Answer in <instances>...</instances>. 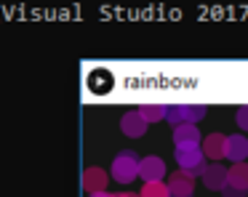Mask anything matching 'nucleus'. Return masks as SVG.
<instances>
[{"label": "nucleus", "mask_w": 248, "mask_h": 197, "mask_svg": "<svg viewBox=\"0 0 248 197\" xmlns=\"http://www.w3.org/2000/svg\"><path fill=\"white\" fill-rule=\"evenodd\" d=\"M203 115H205L203 104H168V109H166V120L171 122L173 128L195 125V122L203 120Z\"/></svg>", "instance_id": "f257e3e1"}, {"label": "nucleus", "mask_w": 248, "mask_h": 197, "mask_svg": "<svg viewBox=\"0 0 248 197\" xmlns=\"http://www.w3.org/2000/svg\"><path fill=\"white\" fill-rule=\"evenodd\" d=\"M176 165L179 170L189 176H203L205 173V154H203V147H176Z\"/></svg>", "instance_id": "f03ea898"}, {"label": "nucleus", "mask_w": 248, "mask_h": 197, "mask_svg": "<svg viewBox=\"0 0 248 197\" xmlns=\"http://www.w3.org/2000/svg\"><path fill=\"white\" fill-rule=\"evenodd\" d=\"M139 165H141L139 154L131 152V149H123L112 160V179L120 181V184H128V181H134L139 176Z\"/></svg>", "instance_id": "7ed1b4c3"}, {"label": "nucleus", "mask_w": 248, "mask_h": 197, "mask_svg": "<svg viewBox=\"0 0 248 197\" xmlns=\"http://www.w3.org/2000/svg\"><path fill=\"white\" fill-rule=\"evenodd\" d=\"M163 176H166V163H163L160 157L150 154V157H144V160H141V165H139V179H144V184H152V181H160Z\"/></svg>", "instance_id": "20e7f679"}, {"label": "nucleus", "mask_w": 248, "mask_h": 197, "mask_svg": "<svg viewBox=\"0 0 248 197\" xmlns=\"http://www.w3.org/2000/svg\"><path fill=\"white\" fill-rule=\"evenodd\" d=\"M195 189V176L184 173V170H176V173L168 179V192L171 197H192Z\"/></svg>", "instance_id": "39448f33"}, {"label": "nucleus", "mask_w": 248, "mask_h": 197, "mask_svg": "<svg viewBox=\"0 0 248 197\" xmlns=\"http://www.w3.org/2000/svg\"><path fill=\"white\" fill-rule=\"evenodd\" d=\"M203 154H205V160H214V163L227 157V136L224 133H211V136H205Z\"/></svg>", "instance_id": "423d86ee"}, {"label": "nucleus", "mask_w": 248, "mask_h": 197, "mask_svg": "<svg viewBox=\"0 0 248 197\" xmlns=\"http://www.w3.org/2000/svg\"><path fill=\"white\" fill-rule=\"evenodd\" d=\"M120 131L131 138H139V136H144V131H147V120L139 115V109L125 112L123 120H120Z\"/></svg>", "instance_id": "0eeeda50"}, {"label": "nucleus", "mask_w": 248, "mask_h": 197, "mask_svg": "<svg viewBox=\"0 0 248 197\" xmlns=\"http://www.w3.org/2000/svg\"><path fill=\"white\" fill-rule=\"evenodd\" d=\"M107 173H104L102 168H86L83 170V189L88 192V195H99V192H104V186H107Z\"/></svg>", "instance_id": "6e6552de"}, {"label": "nucleus", "mask_w": 248, "mask_h": 197, "mask_svg": "<svg viewBox=\"0 0 248 197\" xmlns=\"http://www.w3.org/2000/svg\"><path fill=\"white\" fill-rule=\"evenodd\" d=\"M203 184L208 189H224L227 186V168L221 163H211L203 173Z\"/></svg>", "instance_id": "1a4fd4ad"}, {"label": "nucleus", "mask_w": 248, "mask_h": 197, "mask_svg": "<svg viewBox=\"0 0 248 197\" xmlns=\"http://www.w3.org/2000/svg\"><path fill=\"white\" fill-rule=\"evenodd\" d=\"M173 144H176V147H200L198 125H179V128H173Z\"/></svg>", "instance_id": "9d476101"}, {"label": "nucleus", "mask_w": 248, "mask_h": 197, "mask_svg": "<svg viewBox=\"0 0 248 197\" xmlns=\"http://www.w3.org/2000/svg\"><path fill=\"white\" fill-rule=\"evenodd\" d=\"M227 157L232 163H243L248 157V138L246 136H227Z\"/></svg>", "instance_id": "9b49d317"}, {"label": "nucleus", "mask_w": 248, "mask_h": 197, "mask_svg": "<svg viewBox=\"0 0 248 197\" xmlns=\"http://www.w3.org/2000/svg\"><path fill=\"white\" fill-rule=\"evenodd\" d=\"M227 184L246 192L248 189V163H232V168L227 170Z\"/></svg>", "instance_id": "f8f14e48"}, {"label": "nucleus", "mask_w": 248, "mask_h": 197, "mask_svg": "<svg viewBox=\"0 0 248 197\" xmlns=\"http://www.w3.org/2000/svg\"><path fill=\"white\" fill-rule=\"evenodd\" d=\"M166 109H168V104H141L139 115L147 122H157V120H166Z\"/></svg>", "instance_id": "ddd939ff"}, {"label": "nucleus", "mask_w": 248, "mask_h": 197, "mask_svg": "<svg viewBox=\"0 0 248 197\" xmlns=\"http://www.w3.org/2000/svg\"><path fill=\"white\" fill-rule=\"evenodd\" d=\"M141 197H171V192H168V184H163V181H152V184L141 186Z\"/></svg>", "instance_id": "4468645a"}, {"label": "nucleus", "mask_w": 248, "mask_h": 197, "mask_svg": "<svg viewBox=\"0 0 248 197\" xmlns=\"http://www.w3.org/2000/svg\"><path fill=\"white\" fill-rule=\"evenodd\" d=\"M235 120H237V125H240L243 131H248V104L237 106V112H235Z\"/></svg>", "instance_id": "2eb2a0df"}, {"label": "nucleus", "mask_w": 248, "mask_h": 197, "mask_svg": "<svg viewBox=\"0 0 248 197\" xmlns=\"http://www.w3.org/2000/svg\"><path fill=\"white\" fill-rule=\"evenodd\" d=\"M221 192H224V197H246V192H243V189H237V186H230V184H227Z\"/></svg>", "instance_id": "dca6fc26"}, {"label": "nucleus", "mask_w": 248, "mask_h": 197, "mask_svg": "<svg viewBox=\"0 0 248 197\" xmlns=\"http://www.w3.org/2000/svg\"><path fill=\"white\" fill-rule=\"evenodd\" d=\"M115 197H141V195H128V192H120V195H115Z\"/></svg>", "instance_id": "f3484780"}, {"label": "nucleus", "mask_w": 248, "mask_h": 197, "mask_svg": "<svg viewBox=\"0 0 248 197\" xmlns=\"http://www.w3.org/2000/svg\"><path fill=\"white\" fill-rule=\"evenodd\" d=\"M88 197H115V195H107V192H99V195H88Z\"/></svg>", "instance_id": "a211bd4d"}]
</instances>
